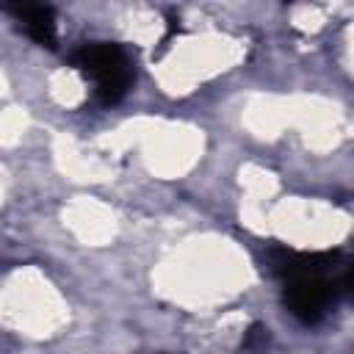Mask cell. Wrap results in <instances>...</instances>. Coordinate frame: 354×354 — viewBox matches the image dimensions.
I'll list each match as a JSON object with an SVG mask.
<instances>
[{
  "label": "cell",
  "mask_w": 354,
  "mask_h": 354,
  "mask_svg": "<svg viewBox=\"0 0 354 354\" xmlns=\"http://www.w3.org/2000/svg\"><path fill=\"white\" fill-rule=\"evenodd\" d=\"M268 329L266 326H260V324H254L249 332H246V337H243V346L246 348H254V346H260V343H266L268 340V335H266Z\"/></svg>",
  "instance_id": "cell-4"
},
{
  "label": "cell",
  "mask_w": 354,
  "mask_h": 354,
  "mask_svg": "<svg viewBox=\"0 0 354 354\" xmlns=\"http://www.w3.org/2000/svg\"><path fill=\"white\" fill-rule=\"evenodd\" d=\"M72 64L94 80V94L102 105H116L133 80V69H130V58L119 44L111 41H91L83 44L75 55Z\"/></svg>",
  "instance_id": "cell-1"
},
{
  "label": "cell",
  "mask_w": 354,
  "mask_h": 354,
  "mask_svg": "<svg viewBox=\"0 0 354 354\" xmlns=\"http://www.w3.org/2000/svg\"><path fill=\"white\" fill-rule=\"evenodd\" d=\"M11 11L17 14V19L25 28V33L36 44L55 50L58 30H55V14H53V8H47V6H14Z\"/></svg>",
  "instance_id": "cell-3"
},
{
  "label": "cell",
  "mask_w": 354,
  "mask_h": 354,
  "mask_svg": "<svg viewBox=\"0 0 354 354\" xmlns=\"http://www.w3.org/2000/svg\"><path fill=\"white\" fill-rule=\"evenodd\" d=\"M351 290V266L340 274H310L285 279V307L301 324H318L332 304Z\"/></svg>",
  "instance_id": "cell-2"
}]
</instances>
